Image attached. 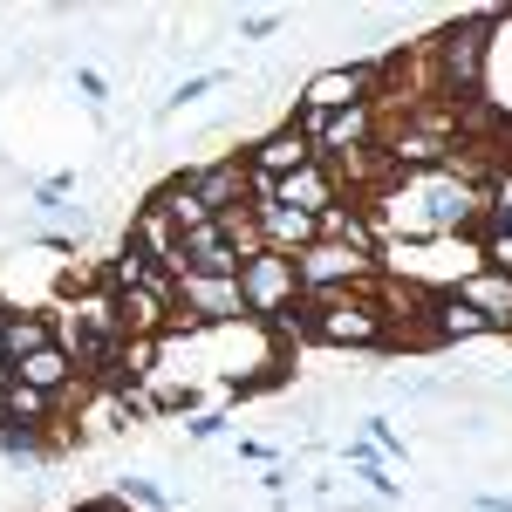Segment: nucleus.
<instances>
[{
	"label": "nucleus",
	"instance_id": "obj_1",
	"mask_svg": "<svg viewBox=\"0 0 512 512\" xmlns=\"http://www.w3.org/2000/svg\"><path fill=\"white\" fill-rule=\"evenodd\" d=\"M492 35H499V14H472V21H451L444 35L424 41L431 55V89L437 103H472L485 96V62H492Z\"/></svg>",
	"mask_w": 512,
	"mask_h": 512
},
{
	"label": "nucleus",
	"instance_id": "obj_2",
	"mask_svg": "<svg viewBox=\"0 0 512 512\" xmlns=\"http://www.w3.org/2000/svg\"><path fill=\"white\" fill-rule=\"evenodd\" d=\"M239 301H246V321H253V328H274L280 315L301 308V267H294L287 253H274V246L246 253V260H239Z\"/></svg>",
	"mask_w": 512,
	"mask_h": 512
},
{
	"label": "nucleus",
	"instance_id": "obj_3",
	"mask_svg": "<svg viewBox=\"0 0 512 512\" xmlns=\"http://www.w3.org/2000/svg\"><path fill=\"white\" fill-rule=\"evenodd\" d=\"M294 103H308V110H321V117L355 110V103H383V55H376V62H342V69H321V76H308Z\"/></svg>",
	"mask_w": 512,
	"mask_h": 512
},
{
	"label": "nucleus",
	"instance_id": "obj_4",
	"mask_svg": "<svg viewBox=\"0 0 512 512\" xmlns=\"http://www.w3.org/2000/svg\"><path fill=\"white\" fill-rule=\"evenodd\" d=\"M294 267H301V294H349V287H376L383 280V260H362V253L328 246V239H315Z\"/></svg>",
	"mask_w": 512,
	"mask_h": 512
},
{
	"label": "nucleus",
	"instance_id": "obj_5",
	"mask_svg": "<svg viewBox=\"0 0 512 512\" xmlns=\"http://www.w3.org/2000/svg\"><path fill=\"white\" fill-rule=\"evenodd\" d=\"M376 144H383V103H355V110H335V117L321 123L315 158L342 164V158H362V151H376Z\"/></svg>",
	"mask_w": 512,
	"mask_h": 512
},
{
	"label": "nucleus",
	"instance_id": "obj_6",
	"mask_svg": "<svg viewBox=\"0 0 512 512\" xmlns=\"http://www.w3.org/2000/svg\"><path fill=\"white\" fill-rule=\"evenodd\" d=\"M192 185H198V198H205L212 219H233V212H246V198H253V171H246L239 151H226V158L192 164Z\"/></svg>",
	"mask_w": 512,
	"mask_h": 512
},
{
	"label": "nucleus",
	"instance_id": "obj_7",
	"mask_svg": "<svg viewBox=\"0 0 512 512\" xmlns=\"http://www.w3.org/2000/svg\"><path fill=\"white\" fill-rule=\"evenodd\" d=\"M239 158H246V171H260V178H274V185H280V178H294L301 164H315V144H308L294 123H274V130L253 137Z\"/></svg>",
	"mask_w": 512,
	"mask_h": 512
},
{
	"label": "nucleus",
	"instance_id": "obj_8",
	"mask_svg": "<svg viewBox=\"0 0 512 512\" xmlns=\"http://www.w3.org/2000/svg\"><path fill=\"white\" fill-rule=\"evenodd\" d=\"M424 328H431V349H458V342L492 335V328H485V315H478L458 287H437V294H431V315H424Z\"/></svg>",
	"mask_w": 512,
	"mask_h": 512
},
{
	"label": "nucleus",
	"instance_id": "obj_9",
	"mask_svg": "<svg viewBox=\"0 0 512 512\" xmlns=\"http://www.w3.org/2000/svg\"><path fill=\"white\" fill-rule=\"evenodd\" d=\"M274 198H280V205H294V212H315V219H321V212H335V205H342L349 192H342L335 164H328V158H315V164H301L294 178H280V185H274Z\"/></svg>",
	"mask_w": 512,
	"mask_h": 512
},
{
	"label": "nucleus",
	"instance_id": "obj_10",
	"mask_svg": "<svg viewBox=\"0 0 512 512\" xmlns=\"http://www.w3.org/2000/svg\"><path fill=\"white\" fill-rule=\"evenodd\" d=\"M130 246H137V253H144V260H158L164 274L178 280V246H185V233H178V226H171V219H164L158 205H151V198H144V205H137V212H130Z\"/></svg>",
	"mask_w": 512,
	"mask_h": 512
},
{
	"label": "nucleus",
	"instance_id": "obj_11",
	"mask_svg": "<svg viewBox=\"0 0 512 512\" xmlns=\"http://www.w3.org/2000/svg\"><path fill=\"white\" fill-rule=\"evenodd\" d=\"M321 239H328V246H349L362 260H383V239H376V219H369L362 198H342L335 212H321Z\"/></svg>",
	"mask_w": 512,
	"mask_h": 512
},
{
	"label": "nucleus",
	"instance_id": "obj_12",
	"mask_svg": "<svg viewBox=\"0 0 512 512\" xmlns=\"http://www.w3.org/2000/svg\"><path fill=\"white\" fill-rule=\"evenodd\" d=\"M465 301H472L492 335H512V274H492V267H472L465 280H451Z\"/></svg>",
	"mask_w": 512,
	"mask_h": 512
},
{
	"label": "nucleus",
	"instance_id": "obj_13",
	"mask_svg": "<svg viewBox=\"0 0 512 512\" xmlns=\"http://www.w3.org/2000/svg\"><path fill=\"white\" fill-rule=\"evenodd\" d=\"M41 349H55V315H48V308H14V315H7V342H0V355L21 369V362L41 355Z\"/></svg>",
	"mask_w": 512,
	"mask_h": 512
},
{
	"label": "nucleus",
	"instance_id": "obj_14",
	"mask_svg": "<svg viewBox=\"0 0 512 512\" xmlns=\"http://www.w3.org/2000/svg\"><path fill=\"white\" fill-rule=\"evenodd\" d=\"M151 205H158L164 219L178 226V233H198V226H212V212H205V198H198L192 171H178V178H164L158 192H151Z\"/></svg>",
	"mask_w": 512,
	"mask_h": 512
},
{
	"label": "nucleus",
	"instance_id": "obj_15",
	"mask_svg": "<svg viewBox=\"0 0 512 512\" xmlns=\"http://www.w3.org/2000/svg\"><path fill=\"white\" fill-rule=\"evenodd\" d=\"M0 417H7V424H28V431H48V437H55V424H62V403H55L48 390L14 383V390L0 396Z\"/></svg>",
	"mask_w": 512,
	"mask_h": 512
},
{
	"label": "nucleus",
	"instance_id": "obj_16",
	"mask_svg": "<svg viewBox=\"0 0 512 512\" xmlns=\"http://www.w3.org/2000/svg\"><path fill=\"white\" fill-rule=\"evenodd\" d=\"M478 267L512 274V226H485V233H478Z\"/></svg>",
	"mask_w": 512,
	"mask_h": 512
},
{
	"label": "nucleus",
	"instance_id": "obj_17",
	"mask_svg": "<svg viewBox=\"0 0 512 512\" xmlns=\"http://www.w3.org/2000/svg\"><path fill=\"white\" fill-rule=\"evenodd\" d=\"M117 499H123V506H144V512H171V492H158L151 478H123Z\"/></svg>",
	"mask_w": 512,
	"mask_h": 512
},
{
	"label": "nucleus",
	"instance_id": "obj_18",
	"mask_svg": "<svg viewBox=\"0 0 512 512\" xmlns=\"http://www.w3.org/2000/svg\"><path fill=\"white\" fill-rule=\"evenodd\" d=\"M212 82H219V76H192V82H178V89L164 96V117H171V110H192V103H205V96H212Z\"/></svg>",
	"mask_w": 512,
	"mask_h": 512
},
{
	"label": "nucleus",
	"instance_id": "obj_19",
	"mask_svg": "<svg viewBox=\"0 0 512 512\" xmlns=\"http://www.w3.org/2000/svg\"><path fill=\"white\" fill-rule=\"evenodd\" d=\"M362 437H369V444H376L383 458H403V437H396L390 417H369V424H362Z\"/></svg>",
	"mask_w": 512,
	"mask_h": 512
},
{
	"label": "nucleus",
	"instance_id": "obj_20",
	"mask_svg": "<svg viewBox=\"0 0 512 512\" xmlns=\"http://www.w3.org/2000/svg\"><path fill=\"white\" fill-rule=\"evenodd\" d=\"M226 424H233V417H226V410H198L192 424H185V437H192V444H212V437L226 431Z\"/></svg>",
	"mask_w": 512,
	"mask_h": 512
},
{
	"label": "nucleus",
	"instance_id": "obj_21",
	"mask_svg": "<svg viewBox=\"0 0 512 512\" xmlns=\"http://www.w3.org/2000/svg\"><path fill=\"white\" fill-rule=\"evenodd\" d=\"M76 96L89 103V110H103V103H110V82L96 76V69H76Z\"/></svg>",
	"mask_w": 512,
	"mask_h": 512
},
{
	"label": "nucleus",
	"instance_id": "obj_22",
	"mask_svg": "<svg viewBox=\"0 0 512 512\" xmlns=\"http://www.w3.org/2000/svg\"><path fill=\"white\" fill-rule=\"evenodd\" d=\"M274 28H280V14H274V7H267V14H246V21H239V35H246V41L274 35Z\"/></svg>",
	"mask_w": 512,
	"mask_h": 512
},
{
	"label": "nucleus",
	"instance_id": "obj_23",
	"mask_svg": "<svg viewBox=\"0 0 512 512\" xmlns=\"http://www.w3.org/2000/svg\"><path fill=\"white\" fill-rule=\"evenodd\" d=\"M260 485H267V499L280 506V499H287V465H267V472H260Z\"/></svg>",
	"mask_w": 512,
	"mask_h": 512
},
{
	"label": "nucleus",
	"instance_id": "obj_24",
	"mask_svg": "<svg viewBox=\"0 0 512 512\" xmlns=\"http://www.w3.org/2000/svg\"><path fill=\"white\" fill-rule=\"evenodd\" d=\"M69 512H123V499H117V492H110V499H76Z\"/></svg>",
	"mask_w": 512,
	"mask_h": 512
},
{
	"label": "nucleus",
	"instance_id": "obj_25",
	"mask_svg": "<svg viewBox=\"0 0 512 512\" xmlns=\"http://www.w3.org/2000/svg\"><path fill=\"white\" fill-rule=\"evenodd\" d=\"M478 506H485V512H512V499H506V492H485Z\"/></svg>",
	"mask_w": 512,
	"mask_h": 512
},
{
	"label": "nucleus",
	"instance_id": "obj_26",
	"mask_svg": "<svg viewBox=\"0 0 512 512\" xmlns=\"http://www.w3.org/2000/svg\"><path fill=\"white\" fill-rule=\"evenodd\" d=\"M14 390V362H7V355H0V396Z\"/></svg>",
	"mask_w": 512,
	"mask_h": 512
},
{
	"label": "nucleus",
	"instance_id": "obj_27",
	"mask_svg": "<svg viewBox=\"0 0 512 512\" xmlns=\"http://www.w3.org/2000/svg\"><path fill=\"white\" fill-rule=\"evenodd\" d=\"M7 315H14V308H7V301H0V342H7Z\"/></svg>",
	"mask_w": 512,
	"mask_h": 512
}]
</instances>
